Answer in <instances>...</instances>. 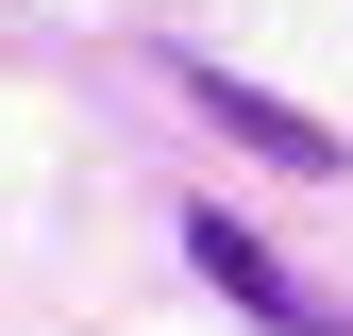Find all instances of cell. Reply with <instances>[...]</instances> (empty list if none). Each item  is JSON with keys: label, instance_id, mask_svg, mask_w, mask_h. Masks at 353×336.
I'll return each instance as SVG.
<instances>
[{"label": "cell", "instance_id": "1", "mask_svg": "<svg viewBox=\"0 0 353 336\" xmlns=\"http://www.w3.org/2000/svg\"><path fill=\"white\" fill-rule=\"evenodd\" d=\"M168 84H185V101H202V118H219L252 168H286V185H336V168H353V135H336V118H303L286 84H236L219 51H168Z\"/></svg>", "mask_w": 353, "mask_h": 336}, {"label": "cell", "instance_id": "2", "mask_svg": "<svg viewBox=\"0 0 353 336\" xmlns=\"http://www.w3.org/2000/svg\"><path fill=\"white\" fill-rule=\"evenodd\" d=\"M185 269H202V286H219L236 319H270V336H353V319H336V303H320L303 269H286L270 235H236V202H185Z\"/></svg>", "mask_w": 353, "mask_h": 336}]
</instances>
